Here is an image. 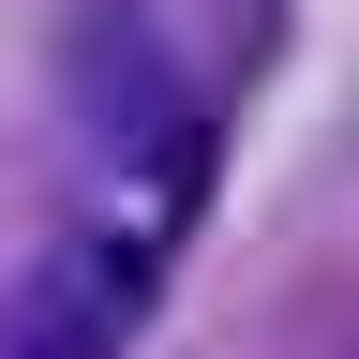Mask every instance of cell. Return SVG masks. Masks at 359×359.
I'll use <instances>...</instances> for the list:
<instances>
[{"mask_svg": "<svg viewBox=\"0 0 359 359\" xmlns=\"http://www.w3.org/2000/svg\"><path fill=\"white\" fill-rule=\"evenodd\" d=\"M75 105L105 120V135H150V120H165V75H150V15H135V0H90V30H75Z\"/></svg>", "mask_w": 359, "mask_h": 359, "instance_id": "obj_1", "label": "cell"}, {"mask_svg": "<svg viewBox=\"0 0 359 359\" xmlns=\"http://www.w3.org/2000/svg\"><path fill=\"white\" fill-rule=\"evenodd\" d=\"M0 359H120V314L90 299V269H60L45 255L15 299H0Z\"/></svg>", "mask_w": 359, "mask_h": 359, "instance_id": "obj_2", "label": "cell"}]
</instances>
